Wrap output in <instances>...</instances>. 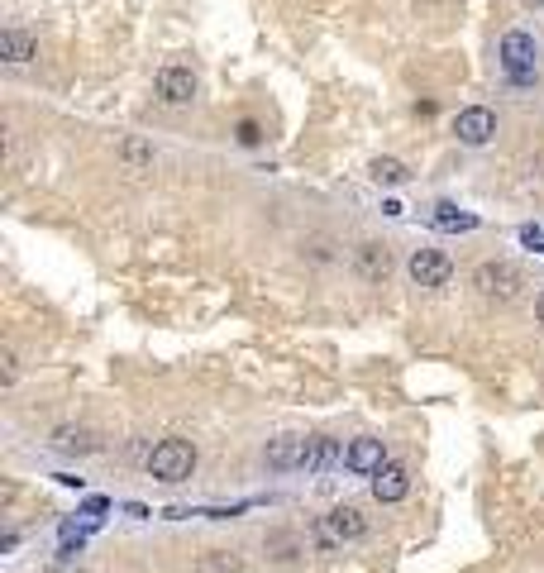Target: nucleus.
Wrapping results in <instances>:
<instances>
[{"mask_svg":"<svg viewBox=\"0 0 544 573\" xmlns=\"http://www.w3.org/2000/svg\"><path fill=\"white\" fill-rule=\"evenodd\" d=\"M192 469H196L192 440H163V445H153V454H148V473H153L158 483H186Z\"/></svg>","mask_w":544,"mask_h":573,"instance_id":"1","label":"nucleus"},{"mask_svg":"<svg viewBox=\"0 0 544 573\" xmlns=\"http://www.w3.org/2000/svg\"><path fill=\"white\" fill-rule=\"evenodd\" d=\"M473 287L482 291L487 301H516L520 287H525V277H520L516 263H506V258H487V263L473 272Z\"/></svg>","mask_w":544,"mask_h":573,"instance_id":"2","label":"nucleus"},{"mask_svg":"<svg viewBox=\"0 0 544 573\" xmlns=\"http://www.w3.org/2000/svg\"><path fill=\"white\" fill-rule=\"evenodd\" d=\"M363 535H368V521H363L359 507H334L325 521L315 526V545L334 549V545H344V540H363Z\"/></svg>","mask_w":544,"mask_h":573,"instance_id":"3","label":"nucleus"},{"mask_svg":"<svg viewBox=\"0 0 544 573\" xmlns=\"http://www.w3.org/2000/svg\"><path fill=\"white\" fill-rule=\"evenodd\" d=\"M497 58H501V67H506V77H511V82H535V39H530V34L511 29L501 39Z\"/></svg>","mask_w":544,"mask_h":573,"instance_id":"4","label":"nucleus"},{"mask_svg":"<svg viewBox=\"0 0 544 573\" xmlns=\"http://www.w3.org/2000/svg\"><path fill=\"white\" fill-rule=\"evenodd\" d=\"M454 134L468 149H482V143H492V134H497V115L487 105H468L454 115Z\"/></svg>","mask_w":544,"mask_h":573,"instance_id":"5","label":"nucleus"},{"mask_svg":"<svg viewBox=\"0 0 544 573\" xmlns=\"http://www.w3.org/2000/svg\"><path fill=\"white\" fill-rule=\"evenodd\" d=\"M406 272H410L416 287H444L449 277H454V263H449V253H440V249H416Z\"/></svg>","mask_w":544,"mask_h":573,"instance_id":"6","label":"nucleus"},{"mask_svg":"<svg viewBox=\"0 0 544 573\" xmlns=\"http://www.w3.org/2000/svg\"><path fill=\"white\" fill-rule=\"evenodd\" d=\"M196 91H201V82H196V72H192V67L173 63V67H163V72H158V96H163L167 105H192V101H196Z\"/></svg>","mask_w":544,"mask_h":573,"instance_id":"7","label":"nucleus"},{"mask_svg":"<svg viewBox=\"0 0 544 573\" xmlns=\"http://www.w3.org/2000/svg\"><path fill=\"white\" fill-rule=\"evenodd\" d=\"M306 450H311V440H302V435H277L262 459H268V469H306Z\"/></svg>","mask_w":544,"mask_h":573,"instance_id":"8","label":"nucleus"},{"mask_svg":"<svg viewBox=\"0 0 544 573\" xmlns=\"http://www.w3.org/2000/svg\"><path fill=\"white\" fill-rule=\"evenodd\" d=\"M406 492H410V473L401 464H382L372 473V497H378V502H401Z\"/></svg>","mask_w":544,"mask_h":573,"instance_id":"9","label":"nucleus"},{"mask_svg":"<svg viewBox=\"0 0 544 573\" xmlns=\"http://www.w3.org/2000/svg\"><path fill=\"white\" fill-rule=\"evenodd\" d=\"M353 263H359V272L368 277V282H387V272H391V253H387V244H359L353 249Z\"/></svg>","mask_w":544,"mask_h":573,"instance_id":"10","label":"nucleus"},{"mask_svg":"<svg viewBox=\"0 0 544 573\" xmlns=\"http://www.w3.org/2000/svg\"><path fill=\"white\" fill-rule=\"evenodd\" d=\"M53 450H63V454H91V450H101V440L82 430V425H58L53 430Z\"/></svg>","mask_w":544,"mask_h":573,"instance_id":"11","label":"nucleus"},{"mask_svg":"<svg viewBox=\"0 0 544 573\" xmlns=\"http://www.w3.org/2000/svg\"><path fill=\"white\" fill-rule=\"evenodd\" d=\"M344 464L353 473H378L382 469V445H378V440H353L349 454H344Z\"/></svg>","mask_w":544,"mask_h":573,"instance_id":"12","label":"nucleus"},{"mask_svg":"<svg viewBox=\"0 0 544 573\" xmlns=\"http://www.w3.org/2000/svg\"><path fill=\"white\" fill-rule=\"evenodd\" d=\"M34 53H39L34 34H25V29H5V34H0V58H5V63H29Z\"/></svg>","mask_w":544,"mask_h":573,"instance_id":"13","label":"nucleus"},{"mask_svg":"<svg viewBox=\"0 0 544 573\" xmlns=\"http://www.w3.org/2000/svg\"><path fill=\"white\" fill-rule=\"evenodd\" d=\"M334 459H340V445H334L330 435H315L311 450H306V473H325Z\"/></svg>","mask_w":544,"mask_h":573,"instance_id":"14","label":"nucleus"},{"mask_svg":"<svg viewBox=\"0 0 544 573\" xmlns=\"http://www.w3.org/2000/svg\"><path fill=\"white\" fill-rule=\"evenodd\" d=\"M430 220H435L440 230H478V215H463L459 206H449V201H440V206L430 211Z\"/></svg>","mask_w":544,"mask_h":573,"instance_id":"15","label":"nucleus"},{"mask_svg":"<svg viewBox=\"0 0 544 573\" xmlns=\"http://www.w3.org/2000/svg\"><path fill=\"white\" fill-rule=\"evenodd\" d=\"M124 163L134 173H148V168H153V149H148L143 139H124Z\"/></svg>","mask_w":544,"mask_h":573,"instance_id":"16","label":"nucleus"},{"mask_svg":"<svg viewBox=\"0 0 544 573\" xmlns=\"http://www.w3.org/2000/svg\"><path fill=\"white\" fill-rule=\"evenodd\" d=\"M372 182H382V187H397V182H406V168L397 158H372Z\"/></svg>","mask_w":544,"mask_h":573,"instance_id":"17","label":"nucleus"},{"mask_svg":"<svg viewBox=\"0 0 544 573\" xmlns=\"http://www.w3.org/2000/svg\"><path fill=\"white\" fill-rule=\"evenodd\" d=\"M201 573H239V559L234 554H224V549H211L201 559Z\"/></svg>","mask_w":544,"mask_h":573,"instance_id":"18","label":"nucleus"},{"mask_svg":"<svg viewBox=\"0 0 544 573\" xmlns=\"http://www.w3.org/2000/svg\"><path fill=\"white\" fill-rule=\"evenodd\" d=\"M520 244H530V249L544 253V230H539V225H525V230H520Z\"/></svg>","mask_w":544,"mask_h":573,"instance_id":"19","label":"nucleus"},{"mask_svg":"<svg viewBox=\"0 0 544 573\" xmlns=\"http://www.w3.org/2000/svg\"><path fill=\"white\" fill-rule=\"evenodd\" d=\"M535 316H539V325H544V297L535 301Z\"/></svg>","mask_w":544,"mask_h":573,"instance_id":"20","label":"nucleus"}]
</instances>
